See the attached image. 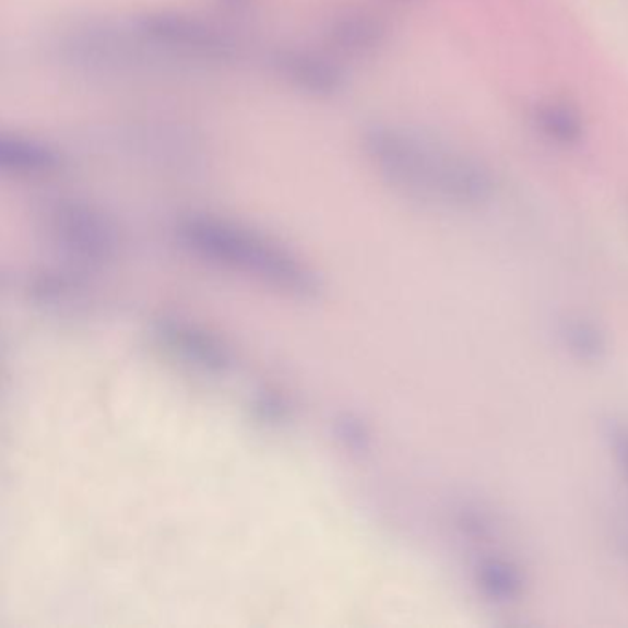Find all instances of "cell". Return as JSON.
Masks as SVG:
<instances>
[{"label":"cell","mask_w":628,"mask_h":628,"mask_svg":"<svg viewBox=\"0 0 628 628\" xmlns=\"http://www.w3.org/2000/svg\"><path fill=\"white\" fill-rule=\"evenodd\" d=\"M45 229L54 244L78 262L104 264L117 251V230L91 203L59 198L45 209Z\"/></svg>","instance_id":"3"},{"label":"cell","mask_w":628,"mask_h":628,"mask_svg":"<svg viewBox=\"0 0 628 628\" xmlns=\"http://www.w3.org/2000/svg\"><path fill=\"white\" fill-rule=\"evenodd\" d=\"M625 544H627V552H628V538H627V541H625Z\"/></svg>","instance_id":"14"},{"label":"cell","mask_w":628,"mask_h":628,"mask_svg":"<svg viewBox=\"0 0 628 628\" xmlns=\"http://www.w3.org/2000/svg\"><path fill=\"white\" fill-rule=\"evenodd\" d=\"M161 340L188 364L212 372H224L230 365L229 353L214 337L185 323L166 321L157 330Z\"/></svg>","instance_id":"6"},{"label":"cell","mask_w":628,"mask_h":628,"mask_svg":"<svg viewBox=\"0 0 628 628\" xmlns=\"http://www.w3.org/2000/svg\"><path fill=\"white\" fill-rule=\"evenodd\" d=\"M273 63L289 85L313 96H332L343 87L341 72L319 54L288 48L276 54Z\"/></svg>","instance_id":"5"},{"label":"cell","mask_w":628,"mask_h":628,"mask_svg":"<svg viewBox=\"0 0 628 628\" xmlns=\"http://www.w3.org/2000/svg\"><path fill=\"white\" fill-rule=\"evenodd\" d=\"M612 448L616 453L617 461L621 464L625 474L628 476V429L614 428L608 431Z\"/></svg>","instance_id":"12"},{"label":"cell","mask_w":628,"mask_h":628,"mask_svg":"<svg viewBox=\"0 0 628 628\" xmlns=\"http://www.w3.org/2000/svg\"><path fill=\"white\" fill-rule=\"evenodd\" d=\"M230 2H235V4H238V2H246V0H230Z\"/></svg>","instance_id":"13"},{"label":"cell","mask_w":628,"mask_h":628,"mask_svg":"<svg viewBox=\"0 0 628 628\" xmlns=\"http://www.w3.org/2000/svg\"><path fill=\"white\" fill-rule=\"evenodd\" d=\"M142 42L188 58L229 59L235 45L224 29L203 19L181 12H152L135 21Z\"/></svg>","instance_id":"4"},{"label":"cell","mask_w":628,"mask_h":628,"mask_svg":"<svg viewBox=\"0 0 628 628\" xmlns=\"http://www.w3.org/2000/svg\"><path fill=\"white\" fill-rule=\"evenodd\" d=\"M177 236L188 251L201 259L254 276L284 294L313 299L321 282L288 249L257 230L224 217L194 214L177 225Z\"/></svg>","instance_id":"2"},{"label":"cell","mask_w":628,"mask_h":628,"mask_svg":"<svg viewBox=\"0 0 628 628\" xmlns=\"http://www.w3.org/2000/svg\"><path fill=\"white\" fill-rule=\"evenodd\" d=\"M564 347L581 364H597L605 358L606 337L586 319H570L560 329Z\"/></svg>","instance_id":"11"},{"label":"cell","mask_w":628,"mask_h":628,"mask_svg":"<svg viewBox=\"0 0 628 628\" xmlns=\"http://www.w3.org/2000/svg\"><path fill=\"white\" fill-rule=\"evenodd\" d=\"M335 47L353 56H367L382 47L386 42V26L382 21L365 10L351 8L334 17L329 29Z\"/></svg>","instance_id":"8"},{"label":"cell","mask_w":628,"mask_h":628,"mask_svg":"<svg viewBox=\"0 0 628 628\" xmlns=\"http://www.w3.org/2000/svg\"><path fill=\"white\" fill-rule=\"evenodd\" d=\"M365 155L400 192L455 209H476L494 194L493 174L472 155L399 126L365 131Z\"/></svg>","instance_id":"1"},{"label":"cell","mask_w":628,"mask_h":628,"mask_svg":"<svg viewBox=\"0 0 628 628\" xmlns=\"http://www.w3.org/2000/svg\"><path fill=\"white\" fill-rule=\"evenodd\" d=\"M476 584L479 592L493 603H511L523 592L522 573L506 558H483L476 566Z\"/></svg>","instance_id":"10"},{"label":"cell","mask_w":628,"mask_h":628,"mask_svg":"<svg viewBox=\"0 0 628 628\" xmlns=\"http://www.w3.org/2000/svg\"><path fill=\"white\" fill-rule=\"evenodd\" d=\"M63 165L61 153L43 142L21 135L0 137V168L17 177H43Z\"/></svg>","instance_id":"7"},{"label":"cell","mask_w":628,"mask_h":628,"mask_svg":"<svg viewBox=\"0 0 628 628\" xmlns=\"http://www.w3.org/2000/svg\"><path fill=\"white\" fill-rule=\"evenodd\" d=\"M533 123L544 139L557 146H577L584 137L581 112L566 102L538 104L533 111Z\"/></svg>","instance_id":"9"}]
</instances>
